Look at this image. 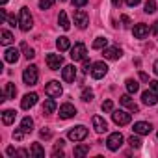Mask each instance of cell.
<instances>
[{
    "mask_svg": "<svg viewBox=\"0 0 158 158\" xmlns=\"http://www.w3.org/2000/svg\"><path fill=\"white\" fill-rule=\"evenodd\" d=\"M37 78H39V73H37V67L35 65H28L23 73V82L26 86H35L37 84Z\"/></svg>",
    "mask_w": 158,
    "mask_h": 158,
    "instance_id": "obj_1",
    "label": "cell"
},
{
    "mask_svg": "<svg viewBox=\"0 0 158 158\" xmlns=\"http://www.w3.org/2000/svg\"><path fill=\"white\" fill-rule=\"evenodd\" d=\"M32 24H34V19L30 15V10L28 8H23L21 10V15H19V26H21V30L23 32H28L32 28Z\"/></svg>",
    "mask_w": 158,
    "mask_h": 158,
    "instance_id": "obj_2",
    "label": "cell"
},
{
    "mask_svg": "<svg viewBox=\"0 0 158 158\" xmlns=\"http://www.w3.org/2000/svg\"><path fill=\"white\" fill-rule=\"evenodd\" d=\"M86 45L84 43H74V47H71V60L73 61H84L86 60Z\"/></svg>",
    "mask_w": 158,
    "mask_h": 158,
    "instance_id": "obj_3",
    "label": "cell"
},
{
    "mask_svg": "<svg viewBox=\"0 0 158 158\" xmlns=\"http://www.w3.org/2000/svg\"><path fill=\"white\" fill-rule=\"evenodd\" d=\"M69 139L71 141H82V139H86V136H88V128L84 127V125H78V127H74V128H71L69 130Z\"/></svg>",
    "mask_w": 158,
    "mask_h": 158,
    "instance_id": "obj_4",
    "label": "cell"
},
{
    "mask_svg": "<svg viewBox=\"0 0 158 158\" xmlns=\"http://www.w3.org/2000/svg\"><path fill=\"white\" fill-rule=\"evenodd\" d=\"M91 76L95 78V80H99V78H102L106 73H108V65L104 61H97V63H91V69H89Z\"/></svg>",
    "mask_w": 158,
    "mask_h": 158,
    "instance_id": "obj_5",
    "label": "cell"
},
{
    "mask_svg": "<svg viewBox=\"0 0 158 158\" xmlns=\"http://www.w3.org/2000/svg\"><path fill=\"white\" fill-rule=\"evenodd\" d=\"M121 145H123V134H121V132H114V134L108 136V139H106V147H108L110 151H117Z\"/></svg>",
    "mask_w": 158,
    "mask_h": 158,
    "instance_id": "obj_6",
    "label": "cell"
},
{
    "mask_svg": "<svg viewBox=\"0 0 158 158\" xmlns=\"http://www.w3.org/2000/svg\"><path fill=\"white\" fill-rule=\"evenodd\" d=\"M112 119H114V123H115V125L125 127V125H128V123H130V114H128V112H125V110H115V112L112 114Z\"/></svg>",
    "mask_w": 158,
    "mask_h": 158,
    "instance_id": "obj_7",
    "label": "cell"
},
{
    "mask_svg": "<svg viewBox=\"0 0 158 158\" xmlns=\"http://www.w3.org/2000/svg\"><path fill=\"white\" fill-rule=\"evenodd\" d=\"M74 24H76L78 28H80V30L88 28V24H89V17H88V13H86L84 10L74 11Z\"/></svg>",
    "mask_w": 158,
    "mask_h": 158,
    "instance_id": "obj_8",
    "label": "cell"
},
{
    "mask_svg": "<svg viewBox=\"0 0 158 158\" xmlns=\"http://www.w3.org/2000/svg\"><path fill=\"white\" fill-rule=\"evenodd\" d=\"M61 63H63L61 54H47V65H48V69L58 71L61 67Z\"/></svg>",
    "mask_w": 158,
    "mask_h": 158,
    "instance_id": "obj_9",
    "label": "cell"
},
{
    "mask_svg": "<svg viewBox=\"0 0 158 158\" xmlns=\"http://www.w3.org/2000/svg\"><path fill=\"white\" fill-rule=\"evenodd\" d=\"M45 93H47L48 97H52V99L60 97V95H61V86H60V82H56V80L48 82V84L45 86Z\"/></svg>",
    "mask_w": 158,
    "mask_h": 158,
    "instance_id": "obj_10",
    "label": "cell"
},
{
    "mask_svg": "<svg viewBox=\"0 0 158 158\" xmlns=\"http://www.w3.org/2000/svg\"><path fill=\"white\" fill-rule=\"evenodd\" d=\"M74 115H76V108H74L73 104L65 102V104L60 106V117H61V119H71V117H74Z\"/></svg>",
    "mask_w": 158,
    "mask_h": 158,
    "instance_id": "obj_11",
    "label": "cell"
},
{
    "mask_svg": "<svg viewBox=\"0 0 158 158\" xmlns=\"http://www.w3.org/2000/svg\"><path fill=\"white\" fill-rule=\"evenodd\" d=\"M132 130H134L136 134H139V136H147V134L152 130V127H151V123H145V121H138V123H134Z\"/></svg>",
    "mask_w": 158,
    "mask_h": 158,
    "instance_id": "obj_12",
    "label": "cell"
},
{
    "mask_svg": "<svg viewBox=\"0 0 158 158\" xmlns=\"http://www.w3.org/2000/svg\"><path fill=\"white\" fill-rule=\"evenodd\" d=\"M35 102H37V95L35 93H26L23 97V101H21V108L23 110H30L32 106H35Z\"/></svg>",
    "mask_w": 158,
    "mask_h": 158,
    "instance_id": "obj_13",
    "label": "cell"
},
{
    "mask_svg": "<svg viewBox=\"0 0 158 158\" xmlns=\"http://www.w3.org/2000/svg\"><path fill=\"white\" fill-rule=\"evenodd\" d=\"M93 128H95V132H99V134L106 132V130H108V123H106V119L101 117V115H93Z\"/></svg>",
    "mask_w": 158,
    "mask_h": 158,
    "instance_id": "obj_14",
    "label": "cell"
},
{
    "mask_svg": "<svg viewBox=\"0 0 158 158\" xmlns=\"http://www.w3.org/2000/svg\"><path fill=\"white\" fill-rule=\"evenodd\" d=\"M141 101H143V104L152 106V104H156V102H158V93H154L152 89H147V91H143V93H141Z\"/></svg>",
    "mask_w": 158,
    "mask_h": 158,
    "instance_id": "obj_15",
    "label": "cell"
},
{
    "mask_svg": "<svg viewBox=\"0 0 158 158\" xmlns=\"http://www.w3.org/2000/svg\"><path fill=\"white\" fill-rule=\"evenodd\" d=\"M61 76H63L65 82H74V78H76V67L74 65H65L63 71H61Z\"/></svg>",
    "mask_w": 158,
    "mask_h": 158,
    "instance_id": "obj_16",
    "label": "cell"
},
{
    "mask_svg": "<svg viewBox=\"0 0 158 158\" xmlns=\"http://www.w3.org/2000/svg\"><path fill=\"white\" fill-rule=\"evenodd\" d=\"M132 34H134L136 39H145L149 35V26L147 24H136L134 30H132Z\"/></svg>",
    "mask_w": 158,
    "mask_h": 158,
    "instance_id": "obj_17",
    "label": "cell"
},
{
    "mask_svg": "<svg viewBox=\"0 0 158 158\" xmlns=\"http://www.w3.org/2000/svg\"><path fill=\"white\" fill-rule=\"evenodd\" d=\"M102 54H104V58H108V60H119L123 52H121L119 47H110V48H102Z\"/></svg>",
    "mask_w": 158,
    "mask_h": 158,
    "instance_id": "obj_18",
    "label": "cell"
},
{
    "mask_svg": "<svg viewBox=\"0 0 158 158\" xmlns=\"http://www.w3.org/2000/svg\"><path fill=\"white\" fill-rule=\"evenodd\" d=\"M19 48H8L6 52H4V60L8 61V63H17L19 61Z\"/></svg>",
    "mask_w": 158,
    "mask_h": 158,
    "instance_id": "obj_19",
    "label": "cell"
},
{
    "mask_svg": "<svg viewBox=\"0 0 158 158\" xmlns=\"http://www.w3.org/2000/svg\"><path fill=\"white\" fill-rule=\"evenodd\" d=\"M119 101H121V104H123V106H127L130 112H138V110H139V106H138V104L130 99V95H123Z\"/></svg>",
    "mask_w": 158,
    "mask_h": 158,
    "instance_id": "obj_20",
    "label": "cell"
},
{
    "mask_svg": "<svg viewBox=\"0 0 158 158\" xmlns=\"http://www.w3.org/2000/svg\"><path fill=\"white\" fill-rule=\"evenodd\" d=\"M15 95H17V88H15V84H6V89H4V95H2V101H8V99H15Z\"/></svg>",
    "mask_w": 158,
    "mask_h": 158,
    "instance_id": "obj_21",
    "label": "cell"
},
{
    "mask_svg": "<svg viewBox=\"0 0 158 158\" xmlns=\"http://www.w3.org/2000/svg\"><path fill=\"white\" fill-rule=\"evenodd\" d=\"M56 47H58V50H60V52H63V50H69V48H71V41H69V37H65V35L58 37V41H56Z\"/></svg>",
    "mask_w": 158,
    "mask_h": 158,
    "instance_id": "obj_22",
    "label": "cell"
},
{
    "mask_svg": "<svg viewBox=\"0 0 158 158\" xmlns=\"http://www.w3.org/2000/svg\"><path fill=\"white\" fill-rule=\"evenodd\" d=\"M15 115H17L15 110H4V114H2V123H4V125H11V123L15 121Z\"/></svg>",
    "mask_w": 158,
    "mask_h": 158,
    "instance_id": "obj_23",
    "label": "cell"
},
{
    "mask_svg": "<svg viewBox=\"0 0 158 158\" xmlns=\"http://www.w3.org/2000/svg\"><path fill=\"white\" fill-rule=\"evenodd\" d=\"M0 43H2V45H11L13 43V35H11V32H8V30H2V32H0Z\"/></svg>",
    "mask_w": 158,
    "mask_h": 158,
    "instance_id": "obj_24",
    "label": "cell"
},
{
    "mask_svg": "<svg viewBox=\"0 0 158 158\" xmlns=\"http://www.w3.org/2000/svg\"><path fill=\"white\" fill-rule=\"evenodd\" d=\"M54 110H56V101L50 97V99H47L43 102V114H52Z\"/></svg>",
    "mask_w": 158,
    "mask_h": 158,
    "instance_id": "obj_25",
    "label": "cell"
},
{
    "mask_svg": "<svg viewBox=\"0 0 158 158\" xmlns=\"http://www.w3.org/2000/svg\"><path fill=\"white\" fill-rule=\"evenodd\" d=\"M58 23H60V26H61L63 30H69V28H71V23H69L65 11H60V15H58Z\"/></svg>",
    "mask_w": 158,
    "mask_h": 158,
    "instance_id": "obj_26",
    "label": "cell"
},
{
    "mask_svg": "<svg viewBox=\"0 0 158 158\" xmlns=\"http://www.w3.org/2000/svg\"><path fill=\"white\" fill-rule=\"evenodd\" d=\"M21 128H23L26 134H30V132L34 130V121H32V117H24V119L21 121Z\"/></svg>",
    "mask_w": 158,
    "mask_h": 158,
    "instance_id": "obj_27",
    "label": "cell"
},
{
    "mask_svg": "<svg viewBox=\"0 0 158 158\" xmlns=\"http://www.w3.org/2000/svg\"><path fill=\"white\" fill-rule=\"evenodd\" d=\"M127 84V91L132 95V93H138V89H139V84L136 82V80H132V78H128V80L125 82Z\"/></svg>",
    "mask_w": 158,
    "mask_h": 158,
    "instance_id": "obj_28",
    "label": "cell"
},
{
    "mask_svg": "<svg viewBox=\"0 0 158 158\" xmlns=\"http://www.w3.org/2000/svg\"><path fill=\"white\" fill-rule=\"evenodd\" d=\"M32 156H35V158H43L45 156V149L39 145V143H34L32 145V152H30Z\"/></svg>",
    "mask_w": 158,
    "mask_h": 158,
    "instance_id": "obj_29",
    "label": "cell"
},
{
    "mask_svg": "<svg viewBox=\"0 0 158 158\" xmlns=\"http://www.w3.org/2000/svg\"><path fill=\"white\" fill-rule=\"evenodd\" d=\"M21 50H23V54L28 58V60H32L34 56H35V52H34V48H30L26 43H21Z\"/></svg>",
    "mask_w": 158,
    "mask_h": 158,
    "instance_id": "obj_30",
    "label": "cell"
},
{
    "mask_svg": "<svg viewBox=\"0 0 158 158\" xmlns=\"http://www.w3.org/2000/svg\"><path fill=\"white\" fill-rule=\"evenodd\" d=\"M89 152V147L88 145H78L74 147V156H86Z\"/></svg>",
    "mask_w": 158,
    "mask_h": 158,
    "instance_id": "obj_31",
    "label": "cell"
},
{
    "mask_svg": "<svg viewBox=\"0 0 158 158\" xmlns=\"http://www.w3.org/2000/svg\"><path fill=\"white\" fill-rule=\"evenodd\" d=\"M106 45H108V39L106 37H97L95 41H93V48H106Z\"/></svg>",
    "mask_w": 158,
    "mask_h": 158,
    "instance_id": "obj_32",
    "label": "cell"
},
{
    "mask_svg": "<svg viewBox=\"0 0 158 158\" xmlns=\"http://www.w3.org/2000/svg\"><path fill=\"white\" fill-rule=\"evenodd\" d=\"M156 11V4H154V0H147L145 2V13H154Z\"/></svg>",
    "mask_w": 158,
    "mask_h": 158,
    "instance_id": "obj_33",
    "label": "cell"
},
{
    "mask_svg": "<svg viewBox=\"0 0 158 158\" xmlns=\"http://www.w3.org/2000/svg\"><path fill=\"white\" fill-rule=\"evenodd\" d=\"M80 99H82V101H84V102H89V101H91V99H93V91H91V89H88V88H86V89H84V91H82V95H80Z\"/></svg>",
    "mask_w": 158,
    "mask_h": 158,
    "instance_id": "obj_34",
    "label": "cell"
},
{
    "mask_svg": "<svg viewBox=\"0 0 158 158\" xmlns=\"http://www.w3.org/2000/svg\"><path fill=\"white\" fill-rule=\"evenodd\" d=\"M128 143H130V147H134V149H139V147H141V139H139L138 136H130V138H128Z\"/></svg>",
    "mask_w": 158,
    "mask_h": 158,
    "instance_id": "obj_35",
    "label": "cell"
},
{
    "mask_svg": "<svg viewBox=\"0 0 158 158\" xmlns=\"http://www.w3.org/2000/svg\"><path fill=\"white\" fill-rule=\"evenodd\" d=\"M52 4H54V0H39L41 10H48V8H52Z\"/></svg>",
    "mask_w": 158,
    "mask_h": 158,
    "instance_id": "obj_36",
    "label": "cell"
},
{
    "mask_svg": "<svg viewBox=\"0 0 158 158\" xmlns=\"http://www.w3.org/2000/svg\"><path fill=\"white\" fill-rule=\"evenodd\" d=\"M101 108H102V112H114V102L112 101H104Z\"/></svg>",
    "mask_w": 158,
    "mask_h": 158,
    "instance_id": "obj_37",
    "label": "cell"
},
{
    "mask_svg": "<svg viewBox=\"0 0 158 158\" xmlns=\"http://www.w3.org/2000/svg\"><path fill=\"white\" fill-rule=\"evenodd\" d=\"M24 134H26V132H24L23 128H19V130H15V132H13V139H17V141H21V139L24 138Z\"/></svg>",
    "mask_w": 158,
    "mask_h": 158,
    "instance_id": "obj_38",
    "label": "cell"
},
{
    "mask_svg": "<svg viewBox=\"0 0 158 158\" xmlns=\"http://www.w3.org/2000/svg\"><path fill=\"white\" fill-rule=\"evenodd\" d=\"M71 2H73V6H76V8H82V6L88 4V0H71Z\"/></svg>",
    "mask_w": 158,
    "mask_h": 158,
    "instance_id": "obj_39",
    "label": "cell"
},
{
    "mask_svg": "<svg viewBox=\"0 0 158 158\" xmlns=\"http://www.w3.org/2000/svg\"><path fill=\"white\" fill-rule=\"evenodd\" d=\"M149 88H151L154 93H158V80H152V82H149Z\"/></svg>",
    "mask_w": 158,
    "mask_h": 158,
    "instance_id": "obj_40",
    "label": "cell"
},
{
    "mask_svg": "<svg viewBox=\"0 0 158 158\" xmlns=\"http://www.w3.org/2000/svg\"><path fill=\"white\" fill-rule=\"evenodd\" d=\"M15 156H23V158H28V156H30V154H28V151H24V149H19V151H17V154H15Z\"/></svg>",
    "mask_w": 158,
    "mask_h": 158,
    "instance_id": "obj_41",
    "label": "cell"
},
{
    "mask_svg": "<svg viewBox=\"0 0 158 158\" xmlns=\"http://www.w3.org/2000/svg\"><path fill=\"white\" fill-rule=\"evenodd\" d=\"M125 2H127V6H130V8H134V6H138V4L141 2V0H125Z\"/></svg>",
    "mask_w": 158,
    "mask_h": 158,
    "instance_id": "obj_42",
    "label": "cell"
},
{
    "mask_svg": "<svg viewBox=\"0 0 158 158\" xmlns=\"http://www.w3.org/2000/svg\"><path fill=\"white\" fill-rule=\"evenodd\" d=\"M50 136H52V134H50V130H47V128H43V130H41V138H45V139H48Z\"/></svg>",
    "mask_w": 158,
    "mask_h": 158,
    "instance_id": "obj_43",
    "label": "cell"
},
{
    "mask_svg": "<svg viewBox=\"0 0 158 158\" xmlns=\"http://www.w3.org/2000/svg\"><path fill=\"white\" fill-rule=\"evenodd\" d=\"M6 152H8V156H15V154H17V151H15L13 147H8V149H6Z\"/></svg>",
    "mask_w": 158,
    "mask_h": 158,
    "instance_id": "obj_44",
    "label": "cell"
},
{
    "mask_svg": "<svg viewBox=\"0 0 158 158\" xmlns=\"http://www.w3.org/2000/svg\"><path fill=\"white\" fill-rule=\"evenodd\" d=\"M121 21L125 23V26H130V19H128L127 15H123V17H121Z\"/></svg>",
    "mask_w": 158,
    "mask_h": 158,
    "instance_id": "obj_45",
    "label": "cell"
},
{
    "mask_svg": "<svg viewBox=\"0 0 158 158\" xmlns=\"http://www.w3.org/2000/svg\"><path fill=\"white\" fill-rule=\"evenodd\" d=\"M139 78H141V80H143V82H149V76H147L145 73H139Z\"/></svg>",
    "mask_w": 158,
    "mask_h": 158,
    "instance_id": "obj_46",
    "label": "cell"
},
{
    "mask_svg": "<svg viewBox=\"0 0 158 158\" xmlns=\"http://www.w3.org/2000/svg\"><path fill=\"white\" fill-rule=\"evenodd\" d=\"M152 69H154V74H156V76H158V60H156V61H154V63H152Z\"/></svg>",
    "mask_w": 158,
    "mask_h": 158,
    "instance_id": "obj_47",
    "label": "cell"
},
{
    "mask_svg": "<svg viewBox=\"0 0 158 158\" xmlns=\"http://www.w3.org/2000/svg\"><path fill=\"white\" fill-rule=\"evenodd\" d=\"M152 34H158V21L152 24Z\"/></svg>",
    "mask_w": 158,
    "mask_h": 158,
    "instance_id": "obj_48",
    "label": "cell"
},
{
    "mask_svg": "<svg viewBox=\"0 0 158 158\" xmlns=\"http://www.w3.org/2000/svg\"><path fill=\"white\" fill-rule=\"evenodd\" d=\"M112 4H114V6L117 8V6H121V0H112Z\"/></svg>",
    "mask_w": 158,
    "mask_h": 158,
    "instance_id": "obj_49",
    "label": "cell"
},
{
    "mask_svg": "<svg viewBox=\"0 0 158 158\" xmlns=\"http://www.w3.org/2000/svg\"><path fill=\"white\" fill-rule=\"evenodd\" d=\"M6 2H8V0H0V4H2V6H4V4H6Z\"/></svg>",
    "mask_w": 158,
    "mask_h": 158,
    "instance_id": "obj_50",
    "label": "cell"
},
{
    "mask_svg": "<svg viewBox=\"0 0 158 158\" xmlns=\"http://www.w3.org/2000/svg\"><path fill=\"white\" fill-rule=\"evenodd\" d=\"M61 2H63V0H61Z\"/></svg>",
    "mask_w": 158,
    "mask_h": 158,
    "instance_id": "obj_51",
    "label": "cell"
}]
</instances>
